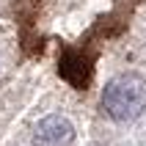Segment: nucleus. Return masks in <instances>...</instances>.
I'll return each mask as SVG.
<instances>
[{"mask_svg":"<svg viewBox=\"0 0 146 146\" xmlns=\"http://www.w3.org/2000/svg\"><path fill=\"white\" fill-rule=\"evenodd\" d=\"M102 108L113 121H132L146 108V80L135 72L116 74L102 91Z\"/></svg>","mask_w":146,"mask_h":146,"instance_id":"1","label":"nucleus"},{"mask_svg":"<svg viewBox=\"0 0 146 146\" xmlns=\"http://www.w3.org/2000/svg\"><path fill=\"white\" fill-rule=\"evenodd\" d=\"M74 127L64 116H47L33 130V146H72Z\"/></svg>","mask_w":146,"mask_h":146,"instance_id":"2","label":"nucleus"}]
</instances>
